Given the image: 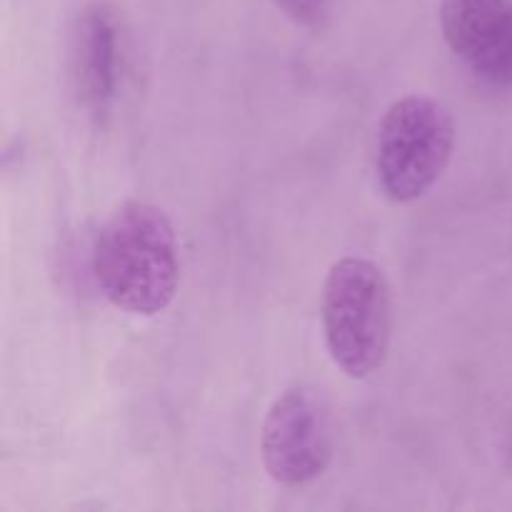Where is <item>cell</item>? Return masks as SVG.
I'll return each mask as SVG.
<instances>
[{
  "instance_id": "7",
  "label": "cell",
  "mask_w": 512,
  "mask_h": 512,
  "mask_svg": "<svg viewBox=\"0 0 512 512\" xmlns=\"http://www.w3.org/2000/svg\"><path fill=\"white\" fill-rule=\"evenodd\" d=\"M483 83L512 88V13L465 58Z\"/></svg>"
},
{
  "instance_id": "3",
  "label": "cell",
  "mask_w": 512,
  "mask_h": 512,
  "mask_svg": "<svg viewBox=\"0 0 512 512\" xmlns=\"http://www.w3.org/2000/svg\"><path fill=\"white\" fill-rule=\"evenodd\" d=\"M455 148V120L428 95H405L385 110L378 128L375 170L393 203L423 198L448 168Z\"/></svg>"
},
{
  "instance_id": "4",
  "label": "cell",
  "mask_w": 512,
  "mask_h": 512,
  "mask_svg": "<svg viewBox=\"0 0 512 512\" xmlns=\"http://www.w3.org/2000/svg\"><path fill=\"white\" fill-rule=\"evenodd\" d=\"M263 463L288 488L313 483L333 458V420L320 390L293 385L270 405L263 423Z\"/></svg>"
},
{
  "instance_id": "8",
  "label": "cell",
  "mask_w": 512,
  "mask_h": 512,
  "mask_svg": "<svg viewBox=\"0 0 512 512\" xmlns=\"http://www.w3.org/2000/svg\"><path fill=\"white\" fill-rule=\"evenodd\" d=\"M293 23L303 28H320L328 18L330 0H273Z\"/></svg>"
},
{
  "instance_id": "5",
  "label": "cell",
  "mask_w": 512,
  "mask_h": 512,
  "mask_svg": "<svg viewBox=\"0 0 512 512\" xmlns=\"http://www.w3.org/2000/svg\"><path fill=\"white\" fill-rule=\"evenodd\" d=\"M73 83L93 115H105L118 90V25L108 5L93 3L78 15L70 45Z\"/></svg>"
},
{
  "instance_id": "1",
  "label": "cell",
  "mask_w": 512,
  "mask_h": 512,
  "mask_svg": "<svg viewBox=\"0 0 512 512\" xmlns=\"http://www.w3.org/2000/svg\"><path fill=\"white\" fill-rule=\"evenodd\" d=\"M93 273L105 298L125 313L155 315L168 308L180 280L168 215L138 200L120 205L95 240Z\"/></svg>"
},
{
  "instance_id": "6",
  "label": "cell",
  "mask_w": 512,
  "mask_h": 512,
  "mask_svg": "<svg viewBox=\"0 0 512 512\" xmlns=\"http://www.w3.org/2000/svg\"><path fill=\"white\" fill-rule=\"evenodd\" d=\"M512 13V0H440V25L448 45L468 58Z\"/></svg>"
},
{
  "instance_id": "2",
  "label": "cell",
  "mask_w": 512,
  "mask_h": 512,
  "mask_svg": "<svg viewBox=\"0 0 512 512\" xmlns=\"http://www.w3.org/2000/svg\"><path fill=\"white\" fill-rule=\"evenodd\" d=\"M393 303L383 270L365 258H343L323 285V330L333 363L348 378H368L390 345Z\"/></svg>"
}]
</instances>
